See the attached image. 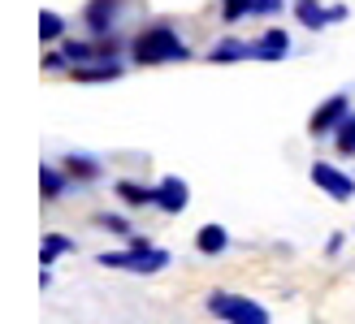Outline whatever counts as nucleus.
<instances>
[{"instance_id": "f257e3e1", "label": "nucleus", "mask_w": 355, "mask_h": 324, "mask_svg": "<svg viewBox=\"0 0 355 324\" xmlns=\"http://www.w3.org/2000/svg\"><path fill=\"white\" fill-rule=\"evenodd\" d=\"M130 57H135L139 65H165V61H187L191 48L182 44V35H173L169 26H148V30L130 44Z\"/></svg>"}, {"instance_id": "f03ea898", "label": "nucleus", "mask_w": 355, "mask_h": 324, "mask_svg": "<svg viewBox=\"0 0 355 324\" xmlns=\"http://www.w3.org/2000/svg\"><path fill=\"white\" fill-rule=\"evenodd\" d=\"M104 268H126V273H161L169 268V251L152 246L148 238H130V251H104Z\"/></svg>"}, {"instance_id": "7ed1b4c3", "label": "nucleus", "mask_w": 355, "mask_h": 324, "mask_svg": "<svg viewBox=\"0 0 355 324\" xmlns=\"http://www.w3.org/2000/svg\"><path fill=\"white\" fill-rule=\"evenodd\" d=\"M208 312L217 316V320H225V324H273V320H269V312H264L256 298L225 294V290L208 294Z\"/></svg>"}, {"instance_id": "20e7f679", "label": "nucleus", "mask_w": 355, "mask_h": 324, "mask_svg": "<svg viewBox=\"0 0 355 324\" xmlns=\"http://www.w3.org/2000/svg\"><path fill=\"white\" fill-rule=\"evenodd\" d=\"M312 182L321 186L329 199H338V204L355 199V177L343 173V169H334V165H325V160H316V165H312Z\"/></svg>"}, {"instance_id": "39448f33", "label": "nucleus", "mask_w": 355, "mask_h": 324, "mask_svg": "<svg viewBox=\"0 0 355 324\" xmlns=\"http://www.w3.org/2000/svg\"><path fill=\"white\" fill-rule=\"evenodd\" d=\"M347 113H351V100H347V96H329V100L308 117V134L321 138V134H329V130H338V125L347 121Z\"/></svg>"}, {"instance_id": "423d86ee", "label": "nucleus", "mask_w": 355, "mask_h": 324, "mask_svg": "<svg viewBox=\"0 0 355 324\" xmlns=\"http://www.w3.org/2000/svg\"><path fill=\"white\" fill-rule=\"evenodd\" d=\"M191 204V190L182 177H161V186H156V208L161 212H187Z\"/></svg>"}, {"instance_id": "0eeeda50", "label": "nucleus", "mask_w": 355, "mask_h": 324, "mask_svg": "<svg viewBox=\"0 0 355 324\" xmlns=\"http://www.w3.org/2000/svg\"><path fill=\"white\" fill-rule=\"evenodd\" d=\"M117 5H121V0H92L87 13H83V22L92 26L96 35H109L113 30V17H117Z\"/></svg>"}, {"instance_id": "6e6552de", "label": "nucleus", "mask_w": 355, "mask_h": 324, "mask_svg": "<svg viewBox=\"0 0 355 324\" xmlns=\"http://www.w3.org/2000/svg\"><path fill=\"white\" fill-rule=\"evenodd\" d=\"M121 78V61H87L74 65V82H117Z\"/></svg>"}, {"instance_id": "1a4fd4ad", "label": "nucleus", "mask_w": 355, "mask_h": 324, "mask_svg": "<svg viewBox=\"0 0 355 324\" xmlns=\"http://www.w3.org/2000/svg\"><path fill=\"white\" fill-rule=\"evenodd\" d=\"M291 52V35L286 30H264L256 39V61H282Z\"/></svg>"}, {"instance_id": "9d476101", "label": "nucleus", "mask_w": 355, "mask_h": 324, "mask_svg": "<svg viewBox=\"0 0 355 324\" xmlns=\"http://www.w3.org/2000/svg\"><path fill=\"white\" fill-rule=\"evenodd\" d=\"M247 57H256V44H247V39H221L217 48L208 52V61H212V65H225V61H247Z\"/></svg>"}, {"instance_id": "9b49d317", "label": "nucleus", "mask_w": 355, "mask_h": 324, "mask_svg": "<svg viewBox=\"0 0 355 324\" xmlns=\"http://www.w3.org/2000/svg\"><path fill=\"white\" fill-rule=\"evenodd\" d=\"M295 17H299V26H308V30L329 26V9H321V0H295Z\"/></svg>"}, {"instance_id": "f8f14e48", "label": "nucleus", "mask_w": 355, "mask_h": 324, "mask_svg": "<svg viewBox=\"0 0 355 324\" xmlns=\"http://www.w3.org/2000/svg\"><path fill=\"white\" fill-rule=\"evenodd\" d=\"M195 246H200L204 255H221V251L230 246V233L221 225H204L200 233H195Z\"/></svg>"}, {"instance_id": "ddd939ff", "label": "nucleus", "mask_w": 355, "mask_h": 324, "mask_svg": "<svg viewBox=\"0 0 355 324\" xmlns=\"http://www.w3.org/2000/svg\"><path fill=\"white\" fill-rule=\"evenodd\" d=\"M74 251V242L65 238V233H44V246H40V264L48 268V264H57L61 255H69Z\"/></svg>"}, {"instance_id": "4468645a", "label": "nucleus", "mask_w": 355, "mask_h": 324, "mask_svg": "<svg viewBox=\"0 0 355 324\" xmlns=\"http://www.w3.org/2000/svg\"><path fill=\"white\" fill-rule=\"evenodd\" d=\"M65 173L74 177V182H92V177L100 173V165H96L92 156H78V152H74V156H65Z\"/></svg>"}, {"instance_id": "2eb2a0df", "label": "nucleus", "mask_w": 355, "mask_h": 324, "mask_svg": "<svg viewBox=\"0 0 355 324\" xmlns=\"http://www.w3.org/2000/svg\"><path fill=\"white\" fill-rule=\"evenodd\" d=\"M65 182H69V173L52 169V165H44V169H40V190L48 195V199H57V195H65Z\"/></svg>"}, {"instance_id": "dca6fc26", "label": "nucleus", "mask_w": 355, "mask_h": 324, "mask_svg": "<svg viewBox=\"0 0 355 324\" xmlns=\"http://www.w3.org/2000/svg\"><path fill=\"white\" fill-rule=\"evenodd\" d=\"M61 35H65V17L52 13V9H44V13H40V39H44V44H57Z\"/></svg>"}, {"instance_id": "f3484780", "label": "nucleus", "mask_w": 355, "mask_h": 324, "mask_svg": "<svg viewBox=\"0 0 355 324\" xmlns=\"http://www.w3.org/2000/svg\"><path fill=\"white\" fill-rule=\"evenodd\" d=\"M117 195H121L126 204H139V208H144V204H156V186H139V182H117Z\"/></svg>"}, {"instance_id": "a211bd4d", "label": "nucleus", "mask_w": 355, "mask_h": 324, "mask_svg": "<svg viewBox=\"0 0 355 324\" xmlns=\"http://www.w3.org/2000/svg\"><path fill=\"white\" fill-rule=\"evenodd\" d=\"M334 147L338 156H355V113H347V121L334 130Z\"/></svg>"}, {"instance_id": "6ab92c4d", "label": "nucleus", "mask_w": 355, "mask_h": 324, "mask_svg": "<svg viewBox=\"0 0 355 324\" xmlns=\"http://www.w3.org/2000/svg\"><path fill=\"white\" fill-rule=\"evenodd\" d=\"M61 52L74 65H87V61H96V44H78V39H69V44H61Z\"/></svg>"}, {"instance_id": "aec40b11", "label": "nucleus", "mask_w": 355, "mask_h": 324, "mask_svg": "<svg viewBox=\"0 0 355 324\" xmlns=\"http://www.w3.org/2000/svg\"><path fill=\"white\" fill-rule=\"evenodd\" d=\"M247 13H252L247 0H221V17H225V22H239V17H247Z\"/></svg>"}, {"instance_id": "412c9836", "label": "nucleus", "mask_w": 355, "mask_h": 324, "mask_svg": "<svg viewBox=\"0 0 355 324\" xmlns=\"http://www.w3.org/2000/svg\"><path fill=\"white\" fill-rule=\"evenodd\" d=\"M96 225H100V229H113V233H130V221H126V216H113V212L96 216Z\"/></svg>"}, {"instance_id": "4be33fe9", "label": "nucleus", "mask_w": 355, "mask_h": 324, "mask_svg": "<svg viewBox=\"0 0 355 324\" xmlns=\"http://www.w3.org/2000/svg\"><path fill=\"white\" fill-rule=\"evenodd\" d=\"M247 5H252L256 17H273V13H282V5H286V0H247Z\"/></svg>"}, {"instance_id": "5701e85b", "label": "nucleus", "mask_w": 355, "mask_h": 324, "mask_svg": "<svg viewBox=\"0 0 355 324\" xmlns=\"http://www.w3.org/2000/svg\"><path fill=\"white\" fill-rule=\"evenodd\" d=\"M69 57H65V52H52V57H44V69H61Z\"/></svg>"}]
</instances>
